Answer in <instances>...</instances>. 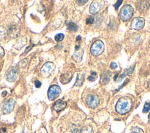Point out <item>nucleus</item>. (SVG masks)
<instances>
[{
  "label": "nucleus",
  "instance_id": "36",
  "mask_svg": "<svg viewBox=\"0 0 150 133\" xmlns=\"http://www.w3.org/2000/svg\"><path fill=\"white\" fill-rule=\"evenodd\" d=\"M148 118H149V120H150V113L148 115Z\"/></svg>",
  "mask_w": 150,
  "mask_h": 133
},
{
  "label": "nucleus",
  "instance_id": "2",
  "mask_svg": "<svg viewBox=\"0 0 150 133\" xmlns=\"http://www.w3.org/2000/svg\"><path fill=\"white\" fill-rule=\"evenodd\" d=\"M134 14V9L130 5L127 4L124 5L120 11V18L123 21H129Z\"/></svg>",
  "mask_w": 150,
  "mask_h": 133
},
{
  "label": "nucleus",
  "instance_id": "12",
  "mask_svg": "<svg viewBox=\"0 0 150 133\" xmlns=\"http://www.w3.org/2000/svg\"><path fill=\"white\" fill-rule=\"evenodd\" d=\"M66 106L67 103L66 101H63L62 100H58L54 103L53 105V108L56 111L59 112L64 110L66 107Z\"/></svg>",
  "mask_w": 150,
  "mask_h": 133
},
{
  "label": "nucleus",
  "instance_id": "6",
  "mask_svg": "<svg viewBox=\"0 0 150 133\" xmlns=\"http://www.w3.org/2000/svg\"><path fill=\"white\" fill-rule=\"evenodd\" d=\"M18 76L17 69L14 66L10 67L5 73V78L9 82L15 81Z\"/></svg>",
  "mask_w": 150,
  "mask_h": 133
},
{
  "label": "nucleus",
  "instance_id": "22",
  "mask_svg": "<svg viewBox=\"0 0 150 133\" xmlns=\"http://www.w3.org/2000/svg\"><path fill=\"white\" fill-rule=\"evenodd\" d=\"M6 33H7L6 29L3 26H0V39L4 38L5 36Z\"/></svg>",
  "mask_w": 150,
  "mask_h": 133
},
{
  "label": "nucleus",
  "instance_id": "3",
  "mask_svg": "<svg viewBox=\"0 0 150 133\" xmlns=\"http://www.w3.org/2000/svg\"><path fill=\"white\" fill-rule=\"evenodd\" d=\"M104 50V44L101 40H97L91 45L90 52L94 56L100 55Z\"/></svg>",
  "mask_w": 150,
  "mask_h": 133
},
{
  "label": "nucleus",
  "instance_id": "27",
  "mask_svg": "<svg viewBox=\"0 0 150 133\" xmlns=\"http://www.w3.org/2000/svg\"><path fill=\"white\" fill-rule=\"evenodd\" d=\"M94 21V18L93 16H90L86 21V24H92Z\"/></svg>",
  "mask_w": 150,
  "mask_h": 133
},
{
  "label": "nucleus",
  "instance_id": "35",
  "mask_svg": "<svg viewBox=\"0 0 150 133\" xmlns=\"http://www.w3.org/2000/svg\"><path fill=\"white\" fill-rule=\"evenodd\" d=\"M118 76V74H116L115 76H114V81H115V80H117V76Z\"/></svg>",
  "mask_w": 150,
  "mask_h": 133
},
{
  "label": "nucleus",
  "instance_id": "33",
  "mask_svg": "<svg viewBox=\"0 0 150 133\" xmlns=\"http://www.w3.org/2000/svg\"><path fill=\"white\" fill-rule=\"evenodd\" d=\"M3 63H4V61L0 58V71L2 69V66H3Z\"/></svg>",
  "mask_w": 150,
  "mask_h": 133
},
{
  "label": "nucleus",
  "instance_id": "1",
  "mask_svg": "<svg viewBox=\"0 0 150 133\" xmlns=\"http://www.w3.org/2000/svg\"><path fill=\"white\" fill-rule=\"evenodd\" d=\"M132 104V100L130 97L128 96L122 97L118 100L115 105L116 111L120 114H125L131 110Z\"/></svg>",
  "mask_w": 150,
  "mask_h": 133
},
{
  "label": "nucleus",
  "instance_id": "15",
  "mask_svg": "<svg viewBox=\"0 0 150 133\" xmlns=\"http://www.w3.org/2000/svg\"><path fill=\"white\" fill-rule=\"evenodd\" d=\"M73 77V74L71 73H65L63 74L60 77V82L64 84L69 83Z\"/></svg>",
  "mask_w": 150,
  "mask_h": 133
},
{
  "label": "nucleus",
  "instance_id": "18",
  "mask_svg": "<svg viewBox=\"0 0 150 133\" xmlns=\"http://www.w3.org/2000/svg\"><path fill=\"white\" fill-rule=\"evenodd\" d=\"M84 81V76L82 73H78L77 75V79H76V81L75 82L74 86H81L83 84Z\"/></svg>",
  "mask_w": 150,
  "mask_h": 133
},
{
  "label": "nucleus",
  "instance_id": "14",
  "mask_svg": "<svg viewBox=\"0 0 150 133\" xmlns=\"http://www.w3.org/2000/svg\"><path fill=\"white\" fill-rule=\"evenodd\" d=\"M111 75V73L108 70H107V71L103 72L101 74V75L100 76V77H101L100 80H101V83L104 84H107L110 80Z\"/></svg>",
  "mask_w": 150,
  "mask_h": 133
},
{
  "label": "nucleus",
  "instance_id": "16",
  "mask_svg": "<svg viewBox=\"0 0 150 133\" xmlns=\"http://www.w3.org/2000/svg\"><path fill=\"white\" fill-rule=\"evenodd\" d=\"M134 70V66H131L128 69H127L125 70V71H124V73L120 76V77H118V82H120L126 76H128L130 74H131L133 71Z\"/></svg>",
  "mask_w": 150,
  "mask_h": 133
},
{
  "label": "nucleus",
  "instance_id": "29",
  "mask_svg": "<svg viewBox=\"0 0 150 133\" xmlns=\"http://www.w3.org/2000/svg\"><path fill=\"white\" fill-rule=\"evenodd\" d=\"M122 2V1H121V0H118V1H117V2H116V3H115V4H114V8H115V10H117L118 8V7L120 6V5L121 4V3Z\"/></svg>",
  "mask_w": 150,
  "mask_h": 133
},
{
  "label": "nucleus",
  "instance_id": "17",
  "mask_svg": "<svg viewBox=\"0 0 150 133\" xmlns=\"http://www.w3.org/2000/svg\"><path fill=\"white\" fill-rule=\"evenodd\" d=\"M83 50L82 49H80L78 50H75L74 54L73 56L74 60L77 62H80L83 57Z\"/></svg>",
  "mask_w": 150,
  "mask_h": 133
},
{
  "label": "nucleus",
  "instance_id": "4",
  "mask_svg": "<svg viewBox=\"0 0 150 133\" xmlns=\"http://www.w3.org/2000/svg\"><path fill=\"white\" fill-rule=\"evenodd\" d=\"M55 64L52 62H47L43 65L41 68V74L45 77H47L50 76L55 69Z\"/></svg>",
  "mask_w": 150,
  "mask_h": 133
},
{
  "label": "nucleus",
  "instance_id": "31",
  "mask_svg": "<svg viewBox=\"0 0 150 133\" xmlns=\"http://www.w3.org/2000/svg\"><path fill=\"white\" fill-rule=\"evenodd\" d=\"M5 54V51L4 48L0 46V57H2L4 56Z\"/></svg>",
  "mask_w": 150,
  "mask_h": 133
},
{
  "label": "nucleus",
  "instance_id": "13",
  "mask_svg": "<svg viewBox=\"0 0 150 133\" xmlns=\"http://www.w3.org/2000/svg\"><path fill=\"white\" fill-rule=\"evenodd\" d=\"M138 6L137 8L141 12H145L146 11H147L149 7V1H139V3H138Z\"/></svg>",
  "mask_w": 150,
  "mask_h": 133
},
{
  "label": "nucleus",
  "instance_id": "28",
  "mask_svg": "<svg viewBox=\"0 0 150 133\" xmlns=\"http://www.w3.org/2000/svg\"><path fill=\"white\" fill-rule=\"evenodd\" d=\"M86 2H87V0H84V1H81V0H78L76 1V3L79 6H82L84 5Z\"/></svg>",
  "mask_w": 150,
  "mask_h": 133
},
{
  "label": "nucleus",
  "instance_id": "32",
  "mask_svg": "<svg viewBox=\"0 0 150 133\" xmlns=\"http://www.w3.org/2000/svg\"><path fill=\"white\" fill-rule=\"evenodd\" d=\"M117 67V64L115 62H111L110 64V68L112 69H114Z\"/></svg>",
  "mask_w": 150,
  "mask_h": 133
},
{
  "label": "nucleus",
  "instance_id": "8",
  "mask_svg": "<svg viewBox=\"0 0 150 133\" xmlns=\"http://www.w3.org/2000/svg\"><path fill=\"white\" fill-rule=\"evenodd\" d=\"M86 103L90 108H95L98 105L100 99L96 95L89 94L86 98Z\"/></svg>",
  "mask_w": 150,
  "mask_h": 133
},
{
  "label": "nucleus",
  "instance_id": "10",
  "mask_svg": "<svg viewBox=\"0 0 150 133\" xmlns=\"http://www.w3.org/2000/svg\"><path fill=\"white\" fill-rule=\"evenodd\" d=\"M15 105V100L12 98L6 100L2 106V112L4 114L10 113L13 109Z\"/></svg>",
  "mask_w": 150,
  "mask_h": 133
},
{
  "label": "nucleus",
  "instance_id": "23",
  "mask_svg": "<svg viewBox=\"0 0 150 133\" xmlns=\"http://www.w3.org/2000/svg\"><path fill=\"white\" fill-rule=\"evenodd\" d=\"M150 110V102H146L144 105L142 112L144 113L148 112Z\"/></svg>",
  "mask_w": 150,
  "mask_h": 133
},
{
  "label": "nucleus",
  "instance_id": "11",
  "mask_svg": "<svg viewBox=\"0 0 150 133\" xmlns=\"http://www.w3.org/2000/svg\"><path fill=\"white\" fill-rule=\"evenodd\" d=\"M20 33V28L16 25H11L8 30L7 34L11 38H16L17 37Z\"/></svg>",
  "mask_w": 150,
  "mask_h": 133
},
{
  "label": "nucleus",
  "instance_id": "26",
  "mask_svg": "<svg viewBox=\"0 0 150 133\" xmlns=\"http://www.w3.org/2000/svg\"><path fill=\"white\" fill-rule=\"evenodd\" d=\"M131 133H144V131L141 128L135 127L132 129Z\"/></svg>",
  "mask_w": 150,
  "mask_h": 133
},
{
  "label": "nucleus",
  "instance_id": "5",
  "mask_svg": "<svg viewBox=\"0 0 150 133\" xmlns=\"http://www.w3.org/2000/svg\"><path fill=\"white\" fill-rule=\"evenodd\" d=\"M61 93L60 87L56 84L52 85L48 90L47 97L50 101L55 100Z\"/></svg>",
  "mask_w": 150,
  "mask_h": 133
},
{
  "label": "nucleus",
  "instance_id": "20",
  "mask_svg": "<svg viewBox=\"0 0 150 133\" xmlns=\"http://www.w3.org/2000/svg\"><path fill=\"white\" fill-rule=\"evenodd\" d=\"M67 29H68V30H69L70 31H74V32H76V31H77V29H78V26H77V25L75 23H74V22H69L67 23Z\"/></svg>",
  "mask_w": 150,
  "mask_h": 133
},
{
  "label": "nucleus",
  "instance_id": "34",
  "mask_svg": "<svg viewBox=\"0 0 150 133\" xmlns=\"http://www.w3.org/2000/svg\"><path fill=\"white\" fill-rule=\"evenodd\" d=\"M81 36H80V35H79V36H77V37H76V41H79V40H81Z\"/></svg>",
  "mask_w": 150,
  "mask_h": 133
},
{
  "label": "nucleus",
  "instance_id": "30",
  "mask_svg": "<svg viewBox=\"0 0 150 133\" xmlns=\"http://www.w3.org/2000/svg\"><path fill=\"white\" fill-rule=\"evenodd\" d=\"M41 85H42V83H41V82H40V81H39V80H36V81H35V87H36V88H39V87H40Z\"/></svg>",
  "mask_w": 150,
  "mask_h": 133
},
{
  "label": "nucleus",
  "instance_id": "7",
  "mask_svg": "<svg viewBox=\"0 0 150 133\" xmlns=\"http://www.w3.org/2000/svg\"><path fill=\"white\" fill-rule=\"evenodd\" d=\"M104 5V1H93L90 5L89 11L90 13L95 15L102 9Z\"/></svg>",
  "mask_w": 150,
  "mask_h": 133
},
{
  "label": "nucleus",
  "instance_id": "25",
  "mask_svg": "<svg viewBox=\"0 0 150 133\" xmlns=\"http://www.w3.org/2000/svg\"><path fill=\"white\" fill-rule=\"evenodd\" d=\"M91 75L88 76L87 79L89 80V81H94L96 80V77H97V73L96 72H91Z\"/></svg>",
  "mask_w": 150,
  "mask_h": 133
},
{
  "label": "nucleus",
  "instance_id": "21",
  "mask_svg": "<svg viewBox=\"0 0 150 133\" xmlns=\"http://www.w3.org/2000/svg\"><path fill=\"white\" fill-rule=\"evenodd\" d=\"M80 133H94V132L90 125H86L81 129Z\"/></svg>",
  "mask_w": 150,
  "mask_h": 133
},
{
  "label": "nucleus",
  "instance_id": "24",
  "mask_svg": "<svg viewBox=\"0 0 150 133\" xmlns=\"http://www.w3.org/2000/svg\"><path fill=\"white\" fill-rule=\"evenodd\" d=\"M64 37V35L63 33H58L55 35L54 39L57 42H60L63 40Z\"/></svg>",
  "mask_w": 150,
  "mask_h": 133
},
{
  "label": "nucleus",
  "instance_id": "9",
  "mask_svg": "<svg viewBox=\"0 0 150 133\" xmlns=\"http://www.w3.org/2000/svg\"><path fill=\"white\" fill-rule=\"evenodd\" d=\"M145 25V19L142 17L134 18L131 23V28L137 30L143 28Z\"/></svg>",
  "mask_w": 150,
  "mask_h": 133
},
{
  "label": "nucleus",
  "instance_id": "19",
  "mask_svg": "<svg viewBox=\"0 0 150 133\" xmlns=\"http://www.w3.org/2000/svg\"><path fill=\"white\" fill-rule=\"evenodd\" d=\"M26 43V37H21L19 40H18L15 45V48L17 47V49H21L24 45Z\"/></svg>",
  "mask_w": 150,
  "mask_h": 133
}]
</instances>
